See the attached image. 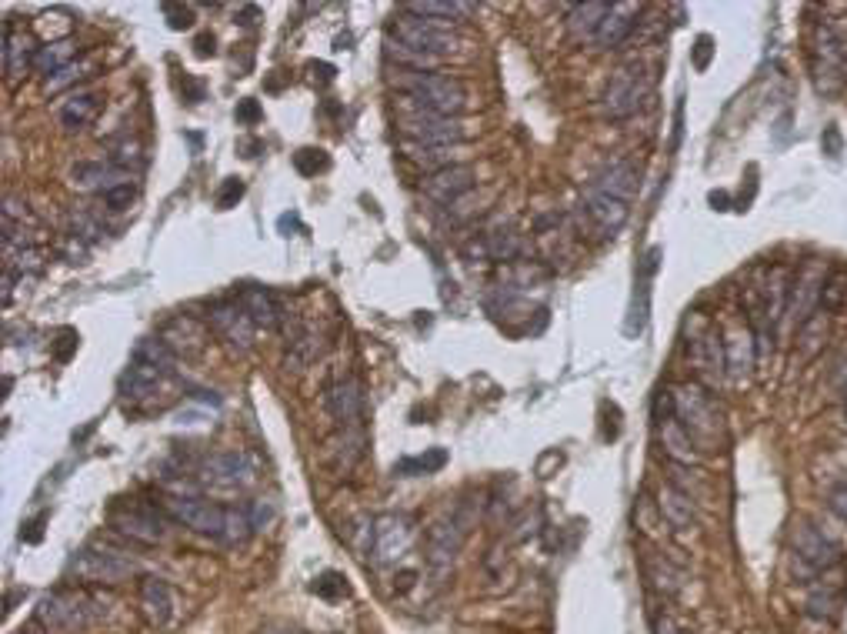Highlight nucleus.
Returning a JSON list of instances; mask_svg holds the SVG:
<instances>
[{"label":"nucleus","mask_w":847,"mask_h":634,"mask_svg":"<svg viewBox=\"0 0 847 634\" xmlns=\"http://www.w3.org/2000/svg\"><path fill=\"white\" fill-rule=\"evenodd\" d=\"M674 418L681 421L684 434L697 451H721L724 448V414L717 411L701 384H681L674 388Z\"/></svg>","instance_id":"1"},{"label":"nucleus","mask_w":847,"mask_h":634,"mask_svg":"<svg viewBox=\"0 0 847 634\" xmlns=\"http://www.w3.org/2000/svg\"><path fill=\"white\" fill-rule=\"evenodd\" d=\"M397 91L407 94V101L417 111L457 117L467 107V87L451 74H434V71H397L394 77Z\"/></svg>","instance_id":"2"},{"label":"nucleus","mask_w":847,"mask_h":634,"mask_svg":"<svg viewBox=\"0 0 847 634\" xmlns=\"http://www.w3.org/2000/svg\"><path fill=\"white\" fill-rule=\"evenodd\" d=\"M387 41H394L397 47H404V51L417 57H427V61H434L441 54H454L461 47V37L447 24L431 21V17H417L411 11L394 17L391 27H387Z\"/></svg>","instance_id":"3"},{"label":"nucleus","mask_w":847,"mask_h":634,"mask_svg":"<svg viewBox=\"0 0 847 634\" xmlns=\"http://www.w3.org/2000/svg\"><path fill=\"white\" fill-rule=\"evenodd\" d=\"M684 351H687V361L694 364L697 374L711 381H721L724 378V341L717 334L714 321L701 311H691L684 321Z\"/></svg>","instance_id":"4"},{"label":"nucleus","mask_w":847,"mask_h":634,"mask_svg":"<svg viewBox=\"0 0 847 634\" xmlns=\"http://www.w3.org/2000/svg\"><path fill=\"white\" fill-rule=\"evenodd\" d=\"M397 124H401V134L407 137V144L414 147H451L464 141V124L461 117H441V114H427V111H411L397 114Z\"/></svg>","instance_id":"5"},{"label":"nucleus","mask_w":847,"mask_h":634,"mask_svg":"<svg viewBox=\"0 0 847 634\" xmlns=\"http://www.w3.org/2000/svg\"><path fill=\"white\" fill-rule=\"evenodd\" d=\"M261 464L251 451H217L201 464V484L217 491H244L257 481Z\"/></svg>","instance_id":"6"},{"label":"nucleus","mask_w":847,"mask_h":634,"mask_svg":"<svg viewBox=\"0 0 847 634\" xmlns=\"http://www.w3.org/2000/svg\"><path fill=\"white\" fill-rule=\"evenodd\" d=\"M94 618V608L77 591H54L37 604V624L54 634H77Z\"/></svg>","instance_id":"7"},{"label":"nucleus","mask_w":847,"mask_h":634,"mask_svg":"<svg viewBox=\"0 0 847 634\" xmlns=\"http://www.w3.org/2000/svg\"><path fill=\"white\" fill-rule=\"evenodd\" d=\"M824 267L817 261H807L797 277L791 281V291H787V307H784V317L794 324L797 331L804 328L807 321L814 317V307L821 304V291H824Z\"/></svg>","instance_id":"8"},{"label":"nucleus","mask_w":847,"mask_h":634,"mask_svg":"<svg viewBox=\"0 0 847 634\" xmlns=\"http://www.w3.org/2000/svg\"><path fill=\"white\" fill-rule=\"evenodd\" d=\"M627 214H631V204L617 201V197L587 184V191L581 197V221H587V231L594 237H614L624 227Z\"/></svg>","instance_id":"9"},{"label":"nucleus","mask_w":847,"mask_h":634,"mask_svg":"<svg viewBox=\"0 0 847 634\" xmlns=\"http://www.w3.org/2000/svg\"><path fill=\"white\" fill-rule=\"evenodd\" d=\"M644 94H647L644 71L637 64H627V67H621V71L611 77V84H607L604 101H601L604 114L611 117V121H624V117L637 114V107H641Z\"/></svg>","instance_id":"10"},{"label":"nucleus","mask_w":847,"mask_h":634,"mask_svg":"<svg viewBox=\"0 0 847 634\" xmlns=\"http://www.w3.org/2000/svg\"><path fill=\"white\" fill-rule=\"evenodd\" d=\"M71 574L84 584H121L134 574V564L114 551H77L71 561Z\"/></svg>","instance_id":"11"},{"label":"nucleus","mask_w":847,"mask_h":634,"mask_svg":"<svg viewBox=\"0 0 847 634\" xmlns=\"http://www.w3.org/2000/svg\"><path fill=\"white\" fill-rule=\"evenodd\" d=\"M211 328L217 331L227 348L237 354H251L254 351V321L247 317V311L241 307V301H217L211 307Z\"/></svg>","instance_id":"12"},{"label":"nucleus","mask_w":847,"mask_h":634,"mask_svg":"<svg viewBox=\"0 0 847 634\" xmlns=\"http://www.w3.org/2000/svg\"><path fill=\"white\" fill-rule=\"evenodd\" d=\"M164 511L171 514L174 521L187 524V528L201 531V534H224V521H227V508L217 501H204V498H167Z\"/></svg>","instance_id":"13"},{"label":"nucleus","mask_w":847,"mask_h":634,"mask_svg":"<svg viewBox=\"0 0 847 634\" xmlns=\"http://www.w3.org/2000/svg\"><path fill=\"white\" fill-rule=\"evenodd\" d=\"M414 544V521L407 514H381L374 521V558L381 564L401 561Z\"/></svg>","instance_id":"14"},{"label":"nucleus","mask_w":847,"mask_h":634,"mask_svg":"<svg viewBox=\"0 0 847 634\" xmlns=\"http://www.w3.org/2000/svg\"><path fill=\"white\" fill-rule=\"evenodd\" d=\"M791 544H794V554L801 561H807L811 568L824 571V568H834L841 561V551H837L834 541L824 538V531H817L814 524L807 521H797L794 531H791Z\"/></svg>","instance_id":"15"},{"label":"nucleus","mask_w":847,"mask_h":634,"mask_svg":"<svg viewBox=\"0 0 847 634\" xmlns=\"http://www.w3.org/2000/svg\"><path fill=\"white\" fill-rule=\"evenodd\" d=\"M724 374L734 381H744L747 374L754 368V358H757V341H754V331L747 324H731L724 331Z\"/></svg>","instance_id":"16"},{"label":"nucleus","mask_w":847,"mask_h":634,"mask_svg":"<svg viewBox=\"0 0 847 634\" xmlns=\"http://www.w3.org/2000/svg\"><path fill=\"white\" fill-rule=\"evenodd\" d=\"M464 544V524L457 518H437L431 528H427V561H431V568L444 571L451 568V561L457 558V551H461Z\"/></svg>","instance_id":"17"},{"label":"nucleus","mask_w":847,"mask_h":634,"mask_svg":"<svg viewBox=\"0 0 847 634\" xmlns=\"http://www.w3.org/2000/svg\"><path fill=\"white\" fill-rule=\"evenodd\" d=\"M421 187L434 204H444V207L457 204L474 187V171L467 164H451V167H444V171L427 174Z\"/></svg>","instance_id":"18"},{"label":"nucleus","mask_w":847,"mask_h":634,"mask_svg":"<svg viewBox=\"0 0 847 634\" xmlns=\"http://www.w3.org/2000/svg\"><path fill=\"white\" fill-rule=\"evenodd\" d=\"M324 408L331 411V418L341 424V428H361L364 418V394L357 381H337L327 388L324 394Z\"/></svg>","instance_id":"19"},{"label":"nucleus","mask_w":847,"mask_h":634,"mask_svg":"<svg viewBox=\"0 0 847 634\" xmlns=\"http://www.w3.org/2000/svg\"><path fill=\"white\" fill-rule=\"evenodd\" d=\"M111 524L121 534L144 544H157L164 538V521L157 518L151 508H141V504H124V508H114Z\"/></svg>","instance_id":"20"},{"label":"nucleus","mask_w":847,"mask_h":634,"mask_svg":"<svg viewBox=\"0 0 847 634\" xmlns=\"http://www.w3.org/2000/svg\"><path fill=\"white\" fill-rule=\"evenodd\" d=\"M161 341L171 348L174 358L177 354H184V358H197V354L207 348V331L194 321V317L177 314L161 328Z\"/></svg>","instance_id":"21"},{"label":"nucleus","mask_w":847,"mask_h":634,"mask_svg":"<svg viewBox=\"0 0 847 634\" xmlns=\"http://www.w3.org/2000/svg\"><path fill=\"white\" fill-rule=\"evenodd\" d=\"M637 14H641V4H611V11H607L601 27H597L594 41L601 44L604 51H611V47H621L627 37H631V31H634Z\"/></svg>","instance_id":"22"},{"label":"nucleus","mask_w":847,"mask_h":634,"mask_svg":"<svg viewBox=\"0 0 847 634\" xmlns=\"http://www.w3.org/2000/svg\"><path fill=\"white\" fill-rule=\"evenodd\" d=\"M657 511H661L664 524H671L674 531H691L697 528V511H694V498L684 494L677 484H667L657 494Z\"/></svg>","instance_id":"23"},{"label":"nucleus","mask_w":847,"mask_h":634,"mask_svg":"<svg viewBox=\"0 0 847 634\" xmlns=\"http://www.w3.org/2000/svg\"><path fill=\"white\" fill-rule=\"evenodd\" d=\"M74 184L84 187V191L111 194V191H117V187L131 184V174H127L124 167H117V164H104V161L87 164V161H84V164L74 167Z\"/></svg>","instance_id":"24"},{"label":"nucleus","mask_w":847,"mask_h":634,"mask_svg":"<svg viewBox=\"0 0 847 634\" xmlns=\"http://www.w3.org/2000/svg\"><path fill=\"white\" fill-rule=\"evenodd\" d=\"M237 301H241L247 317L254 321V328L271 331V328H277V321H281V311H277L274 294L267 291V287H261V284H244L241 294H237Z\"/></svg>","instance_id":"25"},{"label":"nucleus","mask_w":847,"mask_h":634,"mask_svg":"<svg viewBox=\"0 0 847 634\" xmlns=\"http://www.w3.org/2000/svg\"><path fill=\"white\" fill-rule=\"evenodd\" d=\"M591 184L597 187V191H604V194L617 197V201L631 204V197L637 194V171L627 161H611V164L601 167V174H597Z\"/></svg>","instance_id":"26"},{"label":"nucleus","mask_w":847,"mask_h":634,"mask_svg":"<svg viewBox=\"0 0 847 634\" xmlns=\"http://www.w3.org/2000/svg\"><path fill=\"white\" fill-rule=\"evenodd\" d=\"M171 588L161 578H144L141 581V611L151 628H164L171 621Z\"/></svg>","instance_id":"27"},{"label":"nucleus","mask_w":847,"mask_h":634,"mask_svg":"<svg viewBox=\"0 0 847 634\" xmlns=\"http://www.w3.org/2000/svg\"><path fill=\"white\" fill-rule=\"evenodd\" d=\"M37 51H41V47L34 44L31 34H24L21 41H17L14 24L4 27V71H7V77H21L27 67H34Z\"/></svg>","instance_id":"28"},{"label":"nucleus","mask_w":847,"mask_h":634,"mask_svg":"<svg viewBox=\"0 0 847 634\" xmlns=\"http://www.w3.org/2000/svg\"><path fill=\"white\" fill-rule=\"evenodd\" d=\"M657 428H661L667 458H671L674 464H694V461H697V448L691 444V438L684 434L681 421H677V418H667L664 424H657Z\"/></svg>","instance_id":"29"},{"label":"nucleus","mask_w":847,"mask_h":634,"mask_svg":"<svg viewBox=\"0 0 847 634\" xmlns=\"http://www.w3.org/2000/svg\"><path fill=\"white\" fill-rule=\"evenodd\" d=\"M477 254L491 257V261H514L521 254V237H517L514 227H497V231L484 234L481 244H477Z\"/></svg>","instance_id":"30"},{"label":"nucleus","mask_w":847,"mask_h":634,"mask_svg":"<svg viewBox=\"0 0 847 634\" xmlns=\"http://www.w3.org/2000/svg\"><path fill=\"white\" fill-rule=\"evenodd\" d=\"M607 11H611V4H577L571 7V14H567V31H571L577 41H587V37L597 34V27H601Z\"/></svg>","instance_id":"31"},{"label":"nucleus","mask_w":847,"mask_h":634,"mask_svg":"<svg viewBox=\"0 0 847 634\" xmlns=\"http://www.w3.org/2000/svg\"><path fill=\"white\" fill-rule=\"evenodd\" d=\"M97 111H101V97L97 94H74L71 101L61 107V124L67 131H81V127L94 121Z\"/></svg>","instance_id":"32"},{"label":"nucleus","mask_w":847,"mask_h":634,"mask_svg":"<svg viewBox=\"0 0 847 634\" xmlns=\"http://www.w3.org/2000/svg\"><path fill=\"white\" fill-rule=\"evenodd\" d=\"M74 41L71 37H64V41H54V44H44L41 51H37V61H34V71L44 74V77H54L57 71H64V67H71V57H74Z\"/></svg>","instance_id":"33"},{"label":"nucleus","mask_w":847,"mask_h":634,"mask_svg":"<svg viewBox=\"0 0 847 634\" xmlns=\"http://www.w3.org/2000/svg\"><path fill=\"white\" fill-rule=\"evenodd\" d=\"M404 11H411L417 17H444V21H464V17L474 14V4H457V0H451V4H444V0H417V4H407Z\"/></svg>","instance_id":"34"},{"label":"nucleus","mask_w":847,"mask_h":634,"mask_svg":"<svg viewBox=\"0 0 847 634\" xmlns=\"http://www.w3.org/2000/svg\"><path fill=\"white\" fill-rule=\"evenodd\" d=\"M644 571H647V581L664 594H677L684 588V571H677L674 564L664 558H647Z\"/></svg>","instance_id":"35"},{"label":"nucleus","mask_w":847,"mask_h":634,"mask_svg":"<svg viewBox=\"0 0 847 634\" xmlns=\"http://www.w3.org/2000/svg\"><path fill=\"white\" fill-rule=\"evenodd\" d=\"M447 464V451L444 448H431L427 454H417V458H404L394 464V474H401V478H414V474H434L441 471Z\"/></svg>","instance_id":"36"},{"label":"nucleus","mask_w":847,"mask_h":634,"mask_svg":"<svg viewBox=\"0 0 847 634\" xmlns=\"http://www.w3.org/2000/svg\"><path fill=\"white\" fill-rule=\"evenodd\" d=\"M404 154H407V161L427 167L431 174H434V171H444V167L454 164L451 147H414V144H404Z\"/></svg>","instance_id":"37"},{"label":"nucleus","mask_w":847,"mask_h":634,"mask_svg":"<svg viewBox=\"0 0 847 634\" xmlns=\"http://www.w3.org/2000/svg\"><path fill=\"white\" fill-rule=\"evenodd\" d=\"M837 608H841V598H837L834 588H814L811 594H807V601H804L807 618H817V621L837 618Z\"/></svg>","instance_id":"38"},{"label":"nucleus","mask_w":847,"mask_h":634,"mask_svg":"<svg viewBox=\"0 0 847 634\" xmlns=\"http://www.w3.org/2000/svg\"><path fill=\"white\" fill-rule=\"evenodd\" d=\"M251 531H254L251 511H247V508H237V504H234V508H227V521H224V534H221L224 541L241 544V541L251 538Z\"/></svg>","instance_id":"39"},{"label":"nucleus","mask_w":847,"mask_h":634,"mask_svg":"<svg viewBox=\"0 0 847 634\" xmlns=\"http://www.w3.org/2000/svg\"><path fill=\"white\" fill-rule=\"evenodd\" d=\"M294 167L304 177H317L331 167V157H327V151H321V147H301V151L294 154Z\"/></svg>","instance_id":"40"},{"label":"nucleus","mask_w":847,"mask_h":634,"mask_svg":"<svg viewBox=\"0 0 847 634\" xmlns=\"http://www.w3.org/2000/svg\"><path fill=\"white\" fill-rule=\"evenodd\" d=\"M844 301H847V277L844 274H831L824 281V291H821V304H824V311H841L844 307Z\"/></svg>","instance_id":"41"},{"label":"nucleus","mask_w":847,"mask_h":634,"mask_svg":"<svg viewBox=\"0 0 847 634\" xmlns=\"http://www.w3.org/2000/svg\"><path fill=\"white\" fill-rule=\"evenodd\" d=\"M314 594H321V598H344L347 594V584H344V578L337 571H324L321 578L314 581Z\"/></svg>","instance_id":"42"},{"label":"nucleus","mask_w":847,"mask_h":634,"mask_svg":"<svg viewBox=\"0 0 847 634\" xmlns=\"http://www.w3.org/2000/svg\"><path fill=\"white\" fill-rule=\"evenodd\" d=\"M241 197H244V181L241 177H227V181L221 184V191H217V207H221V211H231V207H237Z\"/></svg>","instance_id":"43"},{"label":"nucleus","mask_w":847,"mask_h":634,"mask_svg":"<svg viewBox=\"0 0 847 634\" xmlns=\"http://www.w3.org/2000/svg\"><path fill=\"white\" fill-rule=\"evenodd\" d=\"M161 14L167 17V27L171 31H187V27L194 24V11L191 7H181V4H164Z\"/></svg>","instance_id":"44"},{"label":"nucleus","mask_w":847,"mask_h":634,"mask_svg":"<svg viewBox=\"0 0 847 634\" xmlns=\"http://www.w3.org/2000/svg\"><path fill=\"white\" fill-rule=\"evenodd\" d=\"M711 54H714V41L707 34L697 37V47H694V67L697 71H707V64H711Z\"/></svg>","instance_id":"45"},{"label":"nucleus","mask_w":847,"mask_h":634,"mask_svg":"<svg viewBox=\"0 0 847 634\" xmlns=\"http://www.w3.org/2000/svg\"><path fill=\"white\" fill-rule=\"evenodd\" d=\"M77 77H84L81 74V67H64V71H57L54 77H47V91H61V87H67V84H74Z\"/></svg>","instance_id":"46"},{"label":"nucleus","mask_w":847,"mask_h":634,"mask_svg":"<svg viewBox=\"0 0 847 634\" xmlns=\"http://www.w3.org/2000/svg\"><path fill=\"white\" fill-rule=\"evenodd\" d=\"M104 201H107V207H111V211H124V207L134 201V187H131V184L117 187V191L104 194Z\"/></svg>","instance_id":"47"},{"label":"nucleus","mask_w":847,"mask_h":634,"mask_svg":"<svg viewBox=\"0 0 847 634\" xmlns=\"http://www.w3.org/2000/svg\"><path fill=\"white\" fill-rule=\"evenodd\" d=\"M821 144H824V154H827V157H841V151H844V141H841V134H837V127H834V124L824 131Z\"/></svg>","instance_id":"48"},{"label":"nucleus","mask_w":847,"mask_h":634,"mask_svg":"<svg viewBox=\"0 0 847 634\" xmlns=\"http://www.w3.org/2000/svg\"><path fill=\"white\" fill-rule=\"evenodd\" d=\"M234 114H237V121H241V124H257V121H261V107H257V101H251V97L237 104Z\"/></svg>","instance_id":"49"},{"label":"nucleus","mask_w":847,"mask_h":634,"mask_svg":"<svg viewBox=\"0 0 847 634\" xmlns=\"http://www.w3.org/2000/svg\"><path fill=\"white\" fill-rule=\"evenodd\" d=\"M791 574H794V578L801 581V584H811V581L817 578V568H811L807 561H801L797 554H791Z\"/></svg>","instance_id":"50"},{"label":"nucleus","mask_w":847,"mask_h":634,"mask_svg":"<svg viewBox=\"0 0 847 634\" xmlns=\"http://www.w3.org/2000/svg\"><path fill=\"white\" fill-rule=\"evenodd\" d=\"M827 504H831V511L837 514L841 521H847V484H841V488L831 491V498H827Z\"/></svg>","instance_id":"51"},{"label":"nucleus","mask_w":847,"mask_h":634,"mask_svg":"<svg viewBox=\"0 0 847 634\" xmlns=\"http://www.w3.org/2000/svg\"><path fill=\"white\" fill-rule=\"evenodd\" d=\"M271 518H274V508H271V504L257 501L254 508H251V521H254V531H257V528H264V524L271 521Z\"/></svg>","instance_id":"52"},{"label":"nucleus","mask_w":847,"mask_h":634,"mask_svg":"<svg viewBox=\"0 0 847 634\" xmlns=\"http://www.w3.org/2000/svg\"><path fill=\"white\" fill-rule=\"evenodd\" d=\"M214 44H217V41H214V34H201V37H197V41H194L197 54H201V57H211V54H214Z\"/></svg>","instance_id":"53"},{"label":"nucleus","mask_w":847,"mask_h":634,"mask_svg":"<svg viewBox=\"0 0 847 634\" xmlns=\"http://www.w3.org/2000/svg\"><path fill=\"white\" fill-rule=\"evenodd\" d=\"M44 521H47V514H37V518L27 524L31 531H21V538H24V541H37V538H41V524H44Z\"/></svg>","instance_id":"54"},{"label":"nucleus","mask_w":847,"mask_h":634,"mask_svg":"<svg viewBox=\"0 0 847 634\" xmlns=\"http://www.w3.org/2000/svg\"><path fill=\"white\" fill-rule=\"evenodd\" d=\"M201 421H204V411H197V408L177 414V424H184V428H191V424H201Z\"/></svg>","instance_id":"55"},{"label":"nucleus","mask_w":847,"mask_h":634,"mask_svg":"<svg viewBox=\"0 0 847 634\" xmlns=\"http://www.w3.org/2000/svg\"><path fill=\"white\" fill-rule=\"evenodd\" d=\"M657 634H681V628L671 618H657Z\"/></svg>","instance_id":"56"},{"label":"nucleus","mask_w":847,"mask_h":634,"mask_svg":"<svg viewBox=\"0 0 847 634\" xmlns=\"http://www.w3.org/2000/svg\"><path fill=\"white\" fill-rule=\"evenodd\" d=\"M711 204H714V207L721 204V211H724V207H727V194H724V191H714V194H711Z\"/></svg>","instance_id":"57"},{"label":"nucleus","mask_w":847,"mask_h":634,"mask_svg":"<svg viewBox=\"0 0 847 634\" xmlns=\"http://www.w3.org/2000/svg\"><path fill=\"white\" fill-rule=\"evenodd\" d=\"M411 584H414V571H404V574H401V591H407Z\"/></svg>","instance_id":"58"},{"label":"nucleus","mask_w":847,"mask_h":634,"mask_svg":"<svg viewBox=\"0 0 847 634\" xmlns=\"http://www.w3.org/2000/svg\"><path fill=\"white\" fill-rule=\"evenodd\" d=\"M844 74H847V51H844Z\"/></svg>","instance_id":"59"}]
</instances>
